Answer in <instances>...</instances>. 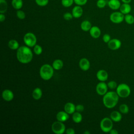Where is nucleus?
<instances>
[{"instance_id": "obj_23", "label": "nucleus", "mask_w": 134, "mask_h": 134, "mask_svg": "<svg viewBox=\"0 0 134 134\" xmlns=\"http://www.w3.org/2000/svg\"><path fill=\"white\" fill-rule=\"evenodd\" d=\"M11 4L14 9L18 10L22 8L23 6V0H12Z\"/></svg>"}, {"instance_id": "obj_36", "label": "nucleus", "mask_w": 134, "mask_h": 134, "mask_svg": "<svg viewBox=\"0 0 134 134\" xmlns=\"http://www.w3.org/2000/svg\"><path fill=\"white\" fill-rule=\"evenodd\" d=\"M72 14L69 12H66L63 14V18L66 20H70L73 18Z\"/></svg>"}, {"instance_id": "obj_18", "label": "nucleus", "mask_w": 134, "mask_h": 134, "mask_svg": "<svg viewBox=\"0 0 134 134\" xmlns=\"http://www.w3.org/2000/svg\"><path fill=\"white\" fill-rule=\"evenodd\" d=\"M56 118L57 120L64 122L66 121L69 118V114H68L65 111H60L57 113Z\"/></svg>"}, {"instance_id": "obj_3", "label": "nucleus", "mask_w": 134, "mask_h": 134, "mask_svg": "<svg viewBox=\"0 0 134 134\" xmlns=\"http://www.w3.org/2000/svg\"><path fill=\"white\" fill-rule=\"evenodd\" d=\"M54 69L52 66L49 64H45L42 65L40 69L39 74L40 77L44 80L48 81L53 76Z\"/></svg>"}, {"instance_id": "obj_11", "label": "nucleus", "mask_w": 134, "mask_h": 134, "mask_svg": "<svg viewBox=\"0 0 134 134\" xmlns=\"http://www.w3.org/2000/svg\"><path fill=\"white\" fill-rule=\"evenodd\" d=\"M83 13V10L81 6L76 5L75 6L72 10V14L74 18H79L81 17Z\"/></svg>"}, {"instance_id": "obj_20", "label": "nucleus", "mask_w": 134, "mask_h": 134, "mask_svg": "<svg viewBox=\"0 0 134 134\" xmlns=\"http://www.w3.org/2000/svg\"><path fill=\"white\" fill-rule=\"evenodd\" d=\"M64 110L69 114H73L76 110L75 105L71 102L66 103L64 105Z\"/></svg>"}, {"instance_id": "obj_17", "label": "nucleus", "mask_w": 134, "mask_h": 134, "mask_svg": "<svg viewBox=\"0 0 134 134\" xmlns=\"http://www.w3.org/2000/svg\"><path fill=\"white\" fill-rule=\"evenodd\" d=\"M110 117L113 121L118 122L122 119V115L120 111L114 110L110 113Z\"/></svg>"}, {"instance_id": "obj_6", "label": "nucleus", "mask_w": 134, "mask_h": 134, "mask_svg": "<svg viewBox=\"0 0 134 134\" xmlns=\"http://www.w3.org/2000/svg\"><path fill=\"white\" fill-rule=\"evenodd\" d=\"M24 42L29 47H33L36 44L37 38L34 34L27 32L24 36Z\"/></svg>"}, {"instance_id": "obj_25", "label": "nucleus", "mask_w": 134, "mask_h": 134, "mask_svg": "<svg viewBox=\"0 0 134 134\" xmlns=\"http://www.w3.org/2000/svg\"><path fill=\"white\" fill-rule=\"evenodd\" d=\"M72 119L74 122L79 124L82 120V116L80 112H74L72 115Z\"/></svg>"}, {"instance_id": "obj_24", "label": "nucleus", "mask_w": 134, "mask_h": 134, "mask_svg": "<svg viewBox=\"0 0 134 134\" xmlns=\"http://www.w3.org/2000/svg\"><path fill=\"white\" fill-rule=\"evenodd\" d=\"M52 66L54 70H59L63 68V62L60 59H56L53 62Z\"/></svg>"}, {"instance_id": "obj_12", "label": "nucleus", "mask_w": 134, "mask_h": 134, "mask_svg": "<svg viewBox=\"0 0 134 134\" xmlns=\"http://www.w3.org/2000/svg\"><path fill=\"white\" fill-rule=\"evenodd\" d=\"M2 96L3 98L7 102H10L12 100L14 96L13 92L11 90L8 89H6L3 91Z\"/></svg>"}, {"instance_id": "obj_27", "label": "nucleus", "mask_w": 134, "mask_h": 134, "mask_svg": "<svg viewBox=\"0 0 134 134\" xmlns=\"http://www.w3.org/2000/svg\"><path fill=\"white\" fill-rule=\"evenodd\" d=\"M8 5L6 0H0V13L4 14L7 10Z\"/></svg>"}, {"instance_id": "obj_35", "label": "nucleus", "mask_w": 134, "mask_h": 134, "mask_svg": "<svg viewBox=\"0 0 134 134\" xmlns=\"http://www.w3.org/2000/svg\"><path fill=\"white\" fill-rule=\"evenodd\" d=\"M107 84L108 87H109L110 89H111V90L116 89V88L118 86L117 83L114 81H110L108 82Z\"/></svg>"}, {"instance_id": "obj_28", "label": "nucleus", "mask_w": 134, "mask_h": 134, "mask_svg": "<svg viewBox=\"0 0 134 134\" xmlns=\"http://www.w3.org/2000/svg\"><path fill=\"white\" fill-rule=\"evenodd\" d=\"M119 111L122 114H127L129 113V109L128 106L126 104H122L119 107Z\"/></svg>"}, {"instance_id": "obj_19", "label": "nucleus", "mask_w": 134, "mask_h": 134, "mask_svg": "<svg viewBox=\"0 0 134 134\" xmlns=\"http://www.w3.org/2000/svg\"><path fill=\"white\" fill-rule=\"evenodd\" d=\"M131 10V6L128 3H123L121 4L119 8V11L124 15L129 14Z\"/></svg>"}, {"instance_id": "obj_39", "label": "nucleus", "mask_w": 134, "mask_h": 134, "mask_svg": "<svg viewBox=\"0 0 134 134\" xmlns=\"http://www.w3.org/2000/svg\"><path fill=\"white\" fill-rule=\"evenodd\" d=\"M84 107L83 105L79 104L75 106V110H76V111L80 113V112L83 111L84 110Z\"/></svg>"}, {"instance_id": "obj_34", "label": "nucleus", "mask_w": 134, "mask_h": 134, "mask_svg": "<svg viewBox=\"0 0 134 134\" xmlns=\"http://www.w3.org/2000/svg\"><path fill=\"white\" fill-rule=\"evenodd\" d=\"M37 5L41 7H44L48 5L49 0H35Z\"/></svg>"}, {"instance_id": "obj_16", "label": "nucleus", "mask_w": 134, "mask_h": 134, "mask_svg": "<svg viewBox=\"0 0 134 134\" xmlns=\"http://www.w3.org/2000/svg\"><path fill=\"white\" fill-rule=\"evenodd\" d=\"M90 34L91 37L96 39L100 37L101 34V31L99 27L97 26H92L90 30Z\"/></svg>"}, {"instance_id": "obj_29", "label": "nucleus", "mask_w": 134, "mask_h": 134, "mask_svg": "<svg viewBox=\"0 0 134 134\" xmlns=\"http://www.w3.org/2000/svg\"><path fill=\"white\" fill-rule=\"evenodd\" d=\"M124 20L127 24L132 25L134 23V17L130 14L125 15Z\"/></svg>"}, {"instance_id": "obj_1", "label": "nucleus", "mask_w": 134, "mask_h": 134, "mask_svg": "<svg viewBox=\"0 0 134 134\" xmlns=\"http://www.w3.org/2000/svg\"><path fill=\"white\" fill-rule=\"evenodd\" d=\"M16 57L19 62L23 64H27L32 60L33 54L29 47L23 46L17 49Z\"/></svg>"}, {"instance_id": "obj_37", "label": "nucleus", "mask_w": 134, "mask_h": 134, "mask_svg": "<svg viewBox=\"0 0 134 134\" xmlns=\"http://www.w3.org/2000/svg\"><path fill=\"white\" fill-rule=\"evenodd\" d=\"M74 2L76 5L83 6L87 3V0H74Z\"/></svg>"}, {"instance_id": "obj_7", "label": "nucleus", "mask_w": 134, "mask_h": 134, "mask_svg": "<svg viewBox=\"0 0 134 134\" xmlns=\"http://www.w3.org/2000/svg\"><path fill=\"white\" fill-rule=\"evenodd\" d=\"M51 129L52 131L55 134H62L66 130L65 126L63 122L58 120L52 124Z\"/></svg>"}, {"instance_id": "obj_42", "label": "nucleus", "mask_w": 134, "mask_h": 134, "mask_svg": "<svg viewBox=\"0 0 134 134\" xmlns=\"http://www.w3.org/2000/svg\"><path fill=\"white\" fill-rule=\"evenodd\" d=\"M109 133L110 134H118V131L116 130V129H112L110 131Z\"/></svg>"}, {"instance_id": "obj_26", "label": "nucleus", "mask_w": 134, "mask_h": 134, "mask_svg": "<svg viewBox=\"0 0 134 134\" xmlns=\"http://www.w3.org/2000/svg\"><path fill=\"white\" fill-rule=\"evenodd\" d=\"M8 47L12 49V50H16L19 48V43L18 41L16 40L12 39L10 40L8 43Z\"/></svg>"}, {"instance_id": "obj_32", "label": "nucleus", "mask_w": 134, "mask_h": 134, "mask_svg": "<svg viewBox=\"0 0 134 134\" xmlns=\"http://www.w3.org/2000/svg\"><path fill=\"white\" fill-rule=\"evenodd\" d=\"M16 16L20 19H24L26 17L25 13L23 10H21V9L17 10Z\"/></svg>"}, {"instance_id": "obj_14", "label": "nucleus", "mask_w": 134, "mask_h": 134, "mask_svg": "<svg viewBox=\"0 0 134 134\" xmlns=\"http://www.w3.org/2000/svg\"><path fill=\"white\" fill-rule=\"evenodd\" d=\"M108 7L112 10L119 9L121 6V3L119 0H109L107 2Z\"/></svg>"}, {"instance_id": "obj_13", "label": "nucleus", "mask_w": 134, "mask_h": 134, "mask_svg": "<svg viewBox=\"0 0 134 134\" xmlns=\"http://www.w3.org/2000/svg\"><path fill=\"white\" fill-rule=\"evenodd\" d=\"M96 77L100 82H105L108 79V74L106 71L104 70H99L96 73Z\"/></svg>"}, {"instance_id": "obj_43", "label": "nucleus", "mask_w": 134, "mask_h": 134, "mask_svg": "<svg viewBox=\"0 0 134 134\" xmlns=\"http://www.w3.org/2000/svg\"><path fill=\"white\" fill-rule=\"evenodd\" d=\"M121 1L123 3H128V4H130V2L132 1V0H121Z\"/></svg>"}, {"instance_id": "obj_38", "label": "nucleus", "mask_w": 134, "mask_h": 134, "mask_svg": "<svg viewBox=\"0 0 134 134\" xmlns=\"http://www.w3.org/2000/svg\"><path fill=\"white\" fill-rule=\"evenodd\" d=\"M111 40L110 36L108 34H105L103 36V40L105 43H108Z\"/></svg>"}, {"instance_id": "obj_4", "label": "nucleus", "mask_w": 134, "mask_h": 134, "mask_svg": "<svg viewBox=\"0 0 134 134\" xmlns=\"http://www.w3.org/2000/svg\"><path fill=\"white\" fill-rule=\"evenodd\" d=\"M116 92L119 97L127 98L130 95L131 89L128 84L120 83L118 85Z\"/></svg>"}, {"instance_id": "obj_8", "label": "nucleus", "mask_w": 134, "mask_h": 134, "mask_svg": "<svg viewBox=\"0 0 134 134\" xmlns=\"http://www.w3.org/2000/svg\"><path fill=\"white\" fill-rule=\"evenodd\" d=\"M125 15L119 12H113L109 16L110 20L114 24H120L124 20Z\"/></svg>"}, {"instance_id": "obj_41", "label": "nucleus", "mask_w": 134, "mask_h": 134, "mask_svg": "<svg viewBox=\"0 0 134 134\" xmlns=\"http://www.w3.org/2000/svg\"><path fill=\"white\" fill-rule=\"evenodd\" d=\"M5 16L3 13H0V21L1 22H3L5 20Z\"/></svg>"}, {"instance_id": "obj_33", "label": "nucleus", "mask_w": 134, "mask_h": 134, "mask_svg": "<svg viewBox=\"0 0 134 134\" xmlns=\"http://www.w3.org/2000/svg\"><path fill=\"white\" fill-rule=\"evenodd\" d=\"M34 51L37 55H40L42 52V47L39 44H36L34 47Z\"/></svg>"}, {"instance_id": "obj_40", "label": "nucleus", "mask_w": 134, "mask_h": 134, "mask_svg": "<svg viewBox=\"0 0 134 134\" xmlns=\"http://www.w3.org/2000/svg\"><path fill=\"white\" fill-rule=\"evenodd\" d=\"M65 132L67 134H74L75 133V130L73 128H68L66 130Z\"/></svg>"}, {"instance_id": "obj_30", "label": "nucleus", "mask_w": 134, "mask_h": 134, "mask_svg": "<svg viewBox=\"0 0 134 134\" xmlns=\"http://www.w3.org/2000/svg\"><path fill=\"white\" fill-rule=\"evenodd\" d=\"M107 0H97L96 2V6L99 8H103L107 5Z\"/></svg>"}, {"instance_id": "obj_5", "label": "nucleus", "mask_w": 134, "mask_h": 134, "mask_svg": "<svg viewBox=\"0 0 134 134\" xmlns=\"http://www.w3.org/2000/svg\"><path fill=\"white\" fill-rule=\"evenodd\" d=\"M113 121L110 118L105 117L100 121V127L104 132H109L113 127Z\"/></svg>"}, {"instance_id": "obj_2", "label": "nucleus", "mask_w": 134, "mask_h": 134, "mask_svg": "<svg viewBox=\"0 0 134 134\" xmlns=\"http://www.w3.org/2000/svg\"><path fill=\"white\" fill-rule=\"evenodd\" d=\"M119 97L116 92H108L103 96V104L107 108H114L118 103Z\"/></svg>"}, {"instance_id": "obj_9", "label": "nucleus", "mask_w": 134, "mask_h": 134, "mask_svg": "<svg viewBox=\"0 0 134 134\" xmlns=\"http://www.w3.org/2000/svg\"><path fill=\"white\" fill-rule=\"evenodd\" d=\"M108 90L107 84L104 82L98 83L96 86V91L97 93L99 95H104Z\"/></svg>"}, {"instance_id": "obj_31", "label": "nucleus", "mask_w": 134, "mask_h": 134, "mask_svg": "<svg viewBox=\"0 0 134 134\" xmlns=\"http://www.w3.org/2000/svg\"><path fill=\"white\" fill-rule=\"evenodd\" d=\"M74 2V0H61V4L64 7H70Z\"/></svg>"}, {"instance_id": "obj_45", "label": "nucleus", "mask_w": 134, "mask_h": 134, "mask_svg": "<svg viewBox=\"0 0 134 134\" xmlns=\"http://www.w3.org/2000/svg\"><path fill=\"white\" fill-rule=\"evenodd\" d=\"M107 1H109V0H107Z\"/></svg>"}, {"instance_id": "obj_10", "label": "nucleus", "mask_w": 134, "mask_h": 134, "mask_svg": "<svg viewBox=\"0 0 134 134\" xmlns=\"http://www.w3.org/2000/svg\"><path fill=\"white\" fill-rule=\"evenodd\" d=\"M108 47L112 50H116L119 49L121 46V42L120 40L114 38L111 39L108 43Z\"/></svg>"}, {"instance_id": "obj_15", "label": "nucleus", "mask_w": 134, "mask_h": 134, "mask_svg": "<svg viewBox=\"0 0 134 134\" xmlns=\"http://www.w3.org/2000/svg\"><path fill=\"white\" fill-rule=\"evenodd\" d=\"M79 66L83 71H87L90 69V63L86 58H82L79 61Z\"/></svg>"}, {"instance_id": "obj_21", "label": "nucleus", "mask_w": 134, "mask_h": 134, "mask_svg": "<svg viewBox=\"0 0 134 134\" xmlns=\"http://www.w3.org/2000/svg\"><path fill=\"white\" fill-rule=\"evenodd\" d=\"M42 95V90L39 87L35 88L32 93V96L36 100H38L40 99Z\"/></svg>"}, {"instance_id": "obj_22", "label": "nucleus", "mask_w": 134, "mask_h": 134, "mask_svg": "<svg viewBox=\"0 0 134 134\" xmlns=\"http://www.w3.org/2000/svg\"><path fill=\"white\" fill-rule=\"evenodd\" d=\"M92 27V26L91 22L87 20H85L83 21L81 24V29L84 31H90Z\"/></svg>"}, {"instance_id": "obj_44", "label": "nucleus", "mask_w": 134, "mask_h": 134, "mask_svg": "<svg viewBox=\"0 0 134 134\" xmlns=\"http://www.w3.org/2000/svg\"><path fill=\"white\" fill-rule=\"evenodd\" d=\"M84 134H90V132L89 131H85V132H84Z\"/></svg>"}]
</instances>
